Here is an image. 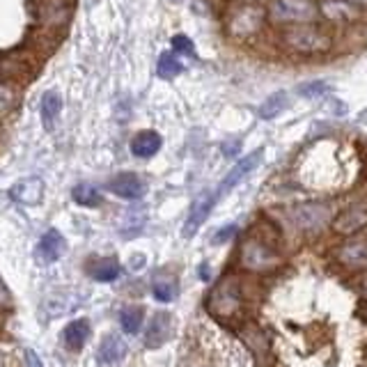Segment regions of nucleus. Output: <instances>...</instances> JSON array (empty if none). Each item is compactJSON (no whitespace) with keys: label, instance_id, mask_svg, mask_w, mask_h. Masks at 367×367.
<instances>
[{"label":"nucleus","instance_id":"1","mask_svg":"<svg viewBox=\"0 0 367 367\" xmlns=\"http://www.w3.org/2000/svg\"><path fill=\"white\" fill-rule=\"evenodd\" d=\"M264 21H267V12H264L262 7L252 3H243L228 12L225 30L234 39H248L260 33L264 28Z\"/></svg>","mask_w":367,"mask_h":367},{"label":"nucleus","instance_id":"2","mask_svg":"<svg viewBox=\"0 0 367 367\" xmlns=\"http://www.w3.org/2000/svg\"><path fill=\"white\" fill-rule=\"evenodd\" d=\"M282 42L287 48L297 50V53H321V50L331 48V37L308 23L287 28L282 33Z\"/></svg>","mask_w":367,"mask_h":367},{"label":"nucleus","instance_id":"3","mask_svg":"<svg viewBox=\"0 0 367 367\" xmlns=\"http://www.w3.org/2000/svg\"><path fill=\"white\" fill-rule=\"evenodd\" d=\"M269 16L275 23L301 26L317 18V5L312 0H273L269 5Z\"/></svg>","mask_w":367,"mask_h":367},{"label":"nucleus","instance_id":"4","mask_svg":"<svg viewBox=\"0 0 367 367\" xmlns=\"http://www.w3.org/2000/svg\"><path fill=\"white\" fill-rule=\"evenodd\" d=\"M241 267L252 273H267L273 271L280 264V255L275 252L267 241L257 237H250L241 246Z\"/></svg>","mask_w":367,"mask_h":367},{"label":"nucleus","instance_id":"5","mask_svg":"<svg viewBox=\"0 0 367 367\" xmlns=\"http://www.w3.org/2000/svg\"><path fill=\"white\" fill-rule=\"evenodd\" d=\"M241 303H243V297H241L239 282L234 278H225V280H220L218 287L211 292L209 310H211V314H216V317L228 319V317H234V314H239Z\"/></svg>","mask_w":367,"mask_h":367},{"label":"nucleus","instance_id":"6","mask_svg":"<svg viewBox=\"0 0 367 367\" xmlns=\"http://www.w3.org/2000/svg\"><path fill=\"white\" fill-rule=\"evenodd\" d=\"M294 225L303 232H319L331 220V205L326 202H305L292 209Z\"/></svg>","mask_w":367,"mask_h":367},{"label":"nucleus","instance_id":"7","mask_svg":"<svg viewBox=\"0 0 367 367\" xmlns=\"http://www.w3.org/2000/svg\"><path fill=\"white\" fill-rule=\"evenodd\" d=\"M71 9L67 0H37L35 3V18L42 26V30H63L69 23Z\"/></svg>","mask_w":367,"mask_h":367},{"label":"nucleus","instance_id":"8","mask_svg":"<svg viewBox=\"0 0 367 367\" xmlns=\"http://www.w3.org/2000/svg\"><path fill=\"white\" fill-rule=\"evenodd\" d=\"M106 191L122 200H140L147 193V184L136 172H119L113 179H108Z\"/></svg>","mask_w":367,"mask_h":367},{"label":"nucleus","instance_id":"9","mask_svg":"<svg viewBox=\"0 0 367 367\" xmlns=\"http://www.w3.org/2000/svg\"><path fill=\"white\" fill-rule=\"evenodd\" d=\"M262 154H264V149H255L252 154L248 156H243L239 159L237 163H234V168L225 175V179L220 181V186L216 188V198L220 200L225 193H230L234 186H239V184L246 179V175H250V172L260 166V161H262Z\"/></svg>","mask_w":367,"mask_h":367},{"label":"nucleus","instance_id":"10","mask_svg":"<svg viewBox=\"0 0 367 367\" xmlns=\"http://www.w3.org/2000/svg\"><path fill=\"white\" fill-rule=\"evenodd\" d=\"M216 202H218L216 191H202L200 193V196L196 198V202H193L191 211H188L186 223H184V237H193V234L202 228V223L209 218V213H211V209H213Z\"/></svg>","mask_w":367,"mask_h":367},{"label":"nucleus","instance_id":"11","mask_svg":"<svg viewBox=\"0 0 367 367\" xmlns=\"http://www.w3.org/2000/svg\"><path fill=\"white\" fill-rule=\"evenodd\" d=\"M367 228V200L356 202V205L346 207L338 218L333 220V230L342 234V237H351L358 230Z\"/></svg>","mask_w":367,"mask_h":367},{"label":"nucleus","instance_id":"12","mask_svg":"<svg viewBox=\"0 0 367 367\" xmlns=\"http://www.w3.org/2000/svg\"><path fill=\"white\" fill-rule=\"evenodd\" d=\"M9 196H12V200H16L18 205H39L44 198V181L39 177H26L14 184Z\"/></svg>","mask_w":367,"mask_h":367},{"label":"nucleus","instance_id":"13","mask_svg":"<svg viewBox=\"0 0 367 367\" xmlns=\"http://www.w3.org/2000/svg\"><path fill=\"white\" fill-rule=\"evenodd\" d=\"M335 257L346 269H363L367 267V241H349L338 248Z\"/></svg>","mask_w":367,"mask_h":367},{"label":"nucleus","instance_id":"14","mask_svg":"<svg viewBox=\"0 0 367 367\" xmlns=\"http://www.w3.org/2000/svg\"><path fill=\"white\" fill-rule=\"evenodd\" d=\"M163 147V138L156 131H140V134L134 136L131 140V154L136 159H151L154 154H159V149Z\"/></svg>","mask_w":367,"mask_h":367},{"label":"nucleus","instance_id":"15","mask_svg":"<svg viewBox=\"0 0 367 367\" xmlns=\"http://www.w3.org/2000/svg\"><path fill=\"white\" fill-rule=\"evenodd\" d=\"M172 331V319L168 312H159L154 319L149 321L147 333H145V346L147 349H159V346L170 338Z\"/></svg>","mask_w":367,"mask_h":367},{"label":"nucleus","instance_id":"16","mask_svg":"<svg viewBox=\"0 0 367 367\" xmlns=\"http://www.w3.org/2000/svg\"><path fill=\"white\" fill-rule=\"evenodd\" d=\"M151 292H154V299L161 303H170L177 297V278L170 271L161 269L154 273V280H151Z\"/></svg>","mask_w":367,"mask_h":367},{"label":"nucleus","instance_id":"17","mask_svg":"<svg viewBox=\"0 0 367 367\" xmlns=\"http://www.w3.org/2000/svg\"><path fill=\"white\" fill-rule=\"evenodd\" d=\"M87 273L99 282H113L119 275V262L113 257H95L87 262Z\"/></svg>","mask_w":367,"mask_h":367},{"label":"nucleus","instance_id":"18","mask_svg":"<svg viewBox=\"0 0 367 367\" xmlns=\"http://www.w3.org/2000/svg\"><path fill=\"white\" fill-rule=\"evenodd\" d=\"M65 248H67V243H65L63 234H60L58 230H48L42 237V241H39V255H42L46 262L60 260V255L65 252Z\"/></svg>","mask_w":367,"mask_h":367},{"label":"nucleus","instance_id":"19","mask_svg":"<svg viewBox=\"0 0 367 367\" xmlns=\"http://www.w3.org/2000/svg\"><path fill=\"white\" fill-rule=\"evenodd\" d=\"M124 353H127V344L122 342L119 335H108V338L101 340V346H99V361L101 363L113 365V363L124 358Z\"/></svg>","mask_w":367,"mask_h":367},{"label":"nucleus","instance_id":"20","mask_svg":"<svg viewBox=\"0 0 367 367\" xmlns=\"http://www.w3.org/2000/svg\"><path fill=\"white\" fill-rule=\"evenodd\" d=\"M90 338V324L85 319H76L71 321L67 329H65V342L71 351H80L83 349V344L87 342Z\"/></svg>","mask_w":367,"mask_h":367},{"label":"nucleus","instance_id":"21","mask_svg":"<svg viewBox=\"0 0 367 367\" xmlns=\"http://www.w3.org/2000/svg\"><path fill=\"white\" fill-rule=\"evenodd\" d=\"M60 110H63V99H60V95L53 90L46 92V95L42 97V122H44L46 129H53Z\"/></svg>","mask_w":367,"mask_h":367},{"label":"nucleus","instance_id":"22","mask_svg":"<svg viewBox=\"0 0 367 367\" xmlns=\"http://www.w3.org/2000/svg\"><path fill=\"white\" fill-rule=\"evenodd\" d=\"M21 92L12 83V80H0V117L9 115L16 108Z\"/></svg>","mask_w":367,"mask_h":367},{"label":"nucleus","instance_id":"23","mask_svg":"<svg viewBox=\"0 0 367 367\" xmlns=\"http://www.w3.org/2000/svg\"><path fill=\"white\" fill-rule=\"evenodd\" d=\"M28 69V63H23L21 55H0V80H14Z\"/></svg>","mask_w":367,"mask_h":367},{"label":"nucleus","instance_id":"24","mask_svg":"<svg viewBox=\"0 0 367 367\" xmlns=\"http://www.w3.org/2000/svg\"><path fill=\"white\" fill-rule=\"evenodd\" d=\"M71 198H74V202H78V205H83V207L101 205V191L95 186V184H90V181L74 186V191H71Z\"/></svg>","mask_w":367,"mask_h":367},{"label":"nucleus","instance_id":"25","mask_svg":"<svg viewBox=\"0 0 367 367\" xmlns=\"http://www.w3.org/2000/svg\"><path fill=\"white\" fill-rule=\"evenodd\" d=\"M181 71H184V65L179 63L175 53H170V50H166V53H161L159 65H156V74H159V78L170 80V78L179 76Z\"/></svg>","mask_w":367,"mask_h":367},{"label":"nucleus","instance_id":"26","mask_svg":"<svg viewBox=\"0 0 367 367\" xmlns=\"http://www.w3.org/2000/svg\"><path fill=\"white\" fill-rule=\"evenodd\" d=\"M284 108H287V95H284V92H275V95H271L260 106V117L262 119H273V117H278Z\"/></svg>","mask_w":367,"mask_h":367},{"label":"nucleus","instance_id":"27","mask_svg":"<svg viewBox=\"0 0 367 367\" xmlns=\"http://www.w3.org/2000/svg\"><path fill=\"white\" fill-rule=\"evenodd\" d=\"M142 319H145V310L140 305H129V308L119 312V324L127 333H138Z\"/></svg>","mask_w":367,"mask_h":367},{"label":"nucleus","instance_id":"28","mask_svg":"<svg viewBox=\"0 0 367 367\" xmlns=\"http://www.w3.org/2000/svg\"><path fill=\"white\" fill-rule=\"evenodd\" d=\"M324 14L333 18V21H349L353 18V7L349 3H340V0H326L324 3Z\"/></svg>","mask_w":367,"mask_h":367},{"label":"nucleus","instance_id":"29","mask_svg":"<svg viewBox=\"0 0 367 367\" xmlns=\"http://www.w3.org/2000/svg\"><path fill=\"white\" fill-rule=\"evenodd\" d=\"M172 48H175V53H181V55H196V46L186 37V35H175L172 37Z\"/></svg>","mask_w":367,"mask_h":367},{"label":"nucleus","instance_id":"30","mask_svg":"<svg viewBox=\"0 0 367 367\" xmlns=\"http://www.w3.org/2000/svg\"><path fill=\"white\" fill-rule=\"evenodd\" d=\"M324 90H326V85L321 83V80H314V83H305V85L299 87V92H301L303 97H317V95H321Z\"/></svg>","mask_w":367,"mask_h":367},{"label":"nucleus","instance_id":"31","mask_svg":"<svg viewBox=\"0 0 367 367\" xmlns=\"http://www.w3.org/2000/svg\"><path fill=\"white\" fill-rule=\"evenodd\" d=\"M7 308H12V294L5 287V282L0 280V310H7Z\"/></svg>","mask_w":367,"mask_h":367},{"label":"nucleus","instance_id":"32","mask_svg":"<svg viewBox=\"0 0 367 367\" xmlns=\"http://www.w3.org/2000/svg\"><path fill=\"white\" fill-rule=\"evenodd\" d=\"M234 232H237V228H234V225H228V228H223L218 234H216V237H213V241H216V243H223V241H228L230 237H232V234Z\"/></svg>","mask_w":367,"mask_h":367},{"label":"nucleus","instance_id":"33","mask_svg":"<svg viewBox=\"0 0 367 367\" xmlns=\"http://www.w3.org/2000/svg\"><path fill=\"white\" fill-rule=\"evenodd\" d=\"M26 363H28V367H44L42 361H39V356L33 349H26Z\"/></svg>","mask_w":367,"mask_h":367},{"label":"nucleus","instance_id":"34","mask_svg":"<svg viewBox=\"0 0 367 367\" xmlns=\"http://www.w3.org/2000/svg\"><path fill=\"white\" fill-rule=\"evenodd\" d=\"M351 3H356V5H367V0H351Z\"/></svg>","mask_w":367,"mask_h":367},{"label":"nucleus","instance_id":"35","mask_svg":"<svg viewBox=\"0 0 367 367\" xmlns=\"http://www.w3.org/2000/svg\"><path fill=\"white\" fill-rule=\"evenodd\" d=\"M172 3H181V0H172Z\"/></svg>","mask_w":367,"mask_h":367},{"label":"nucleus","instance_id":"36","mask_svg":"<svg viewBox=\"0 0 367 367\" xmlns=\"http://www.w3.org/2000/svg\"><path fill=\"white\" fill-rule=\"evenodd\" d=\"M365 317H367V305H365Z\"/></svg>","mask_w":367,"mask_h":367},{"label":"nucleus","instance_id":"37","mask_svg":"<svg viewBox=\"0 0 367 367\" xmlns=\"http://www.w3.org/2000/svg\"><path fill=\"white\" fill-rule=\"evenodd\" d=\"M365 289H367V284H365Z\"/></svg>","mask_w":367,"mask_h":367}]
</instances>
